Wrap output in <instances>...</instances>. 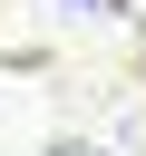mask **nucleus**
I'll use <instances>...</instances> for the list:
<instances>
[{
	"label": "nucleus",
	"mask_w": 146,
	"mask_h": 156,
	"mask_svg": "<svg viewBox=\"0 0 146 156\" xmlns=\"http://www.w3.org/2000/svg\"><path fill=\"white\" fill-rule=\"evenodd\" d=\"M78 10H117V0H78Z\"/></svg>",
	"instance_id": "obj_1"
},
{
	"label": "nucleus",
	"mask_w": 146,
	"mask_h": 156,
	"mask_svg": "<svg viewBox=\"0 0 146 156\" xmlns=\"http://www.w3.org/2000/svg\"><path fill=\"white\" fill-rule=\"evenodd\" d=\"M58 156H97V146H58Z\"/></svg>",
	"instance_id": "obj_2"
}]
</instances>
